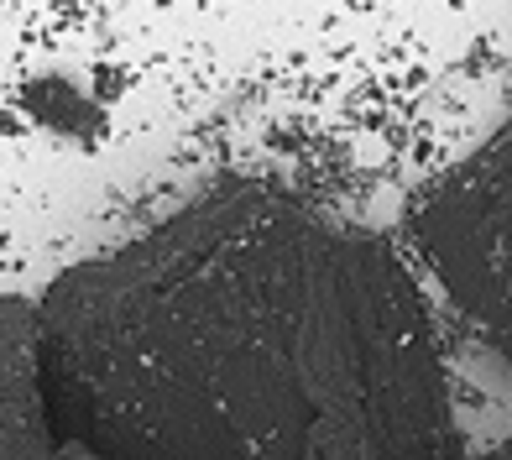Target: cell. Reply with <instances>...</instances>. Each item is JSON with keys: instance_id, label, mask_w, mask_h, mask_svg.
<instances>
[{"instance_id": "cell-1", "label": "cell", "mask_w": 512, "mask_h": 460, "mask_svg": "<svg viewBox=\"0 0 512 460\" xmlns=\"http://www.w3.org/2000/svg\"><path fill=\"white\" fill-rule=\"evenodd\" d=\"M32 309L79 460H465L403 257L272 183H215Z\"/></svg>"}, {"instance_id": "cell-2", "label": "cell", "mask_w": 512, "mask_h": 460, "mask_svg": "<svg viewBox=\"0 0 512 460\" xmlns=\"http://www.w3.org/2000/svg\"><path fill=\"white\" fill-rule=\"evenodd\" d=\"M408 230L450 304L512 372V115L413 204Z\"/></svg>"}, {"instance_id": "cell-3", "label": "cell", "mask_w": 512, "mask_h": 460, "mask_svg": "<svg viewBox=\"0 0 512 460\" xmlns=\"http://www.w3.org/2000/svg\"><path fill=\"white\" fill-rule=\"evenodd\" d=\"M0 460H79L58 440L37 361V309L0 293Z\"/></svg>"}, {"instance_id": "cell-4", "label": "cell", "mask_w": 512, "mask_h": 460, "mask_svg": "<svg viewBox=\"0 0 512 460\" xmlns=\"http://www.w3.org/2000/svg\"><path fill=\"white\" fill-rule=\"evenodd\" d=\"M471 460H512V434L502 445H492V450H481V455H471Z\"/></svg>"}]
</instances>
